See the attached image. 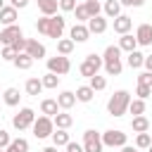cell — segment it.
I'll return each mask as SVG.
<instances>
[{
    "label": "cell",
    "mask_w": 152,
    "mask_h": 152,
    "mask_svg": "<svg viewBox=\"0 0 152 152\" xmlns=\"http://www.w3.org/2000/svg\"><path fill=\"white\" fill-rule=\"evenodd\" d=\"M36 28H38V33L59 40L62 33H64V28H66V19H64L62 14H52V17H45V14H43V17L36 21Z\"/></svg>",
    "instance_id": "obj_1"
},
{
    "label": "cell",
    "mask_w": 152,
    "mask_h": 152,
    "mask_svg": "<svg viewBox=\"0 0 152 152\" xmlns=\"http://www.w3.org/2000/svg\"><path fill=\"white\" fill-rule=\"evenodd\" d=\"M102 66L109 76H119L124 71V64H121V48L119 45H107L104 55H102Z\"/></svg>",
    "instance_id": "obj_2"
},
{
    "label": "cell",
    "mask_w": 152,
    "mask_h": 152,
    "mask_svg": "<svg viewBox=\"0 0 152 152\" xmlns=\"http://www.w3.org/2000/svg\"><path fill=\"white\" fill-rule=\"evenodd\" d=\"M128 102H131V93L128 90H116L107 102V114L109 116H124L128 112Z\"/></svg>",
    "instance_id": "obj_3"
},
{
    "label": "cell",
    "mask_w": 152,
    "mask_h": 152,
    "mask_svg": "<svg viewBox=\"0 0 152 152\" xmlns=\"http://www.w3.org/2000/svg\"><path fill=\"white\" fill-rule=\"evenodd\" d=\"M31 128H33V135L38 138V140H43V138H50L52 135V131H55V124H52V116H38L33 124H31Z\"/></svg>",
    "instance_id": "obj_4"
},
{
    "label": "cell",
    "mask_w": 152,
    "mask_h": 152,
    "mask_svg": "<svg viewBox=\"0 0 152 152\" xmlns=\"http://www.w3.org/2000/svg\"><path fill=\"white\" fill-rule=\"evenodd\" d=\"M102 133H97L95 128H88L83 133V152H102Z\"/></svg>",
    "instance_id": "obj_5"
},
{
    "label": "cell",
    "mask_w": 152,
    "mask_h": 152,
    "mask_svg": "<svg viewBox=\"0 0 152 152\" xmlns=\"http://www.w3.org/2000/svg\"><path fill=\"white\" fill-rule=\"evenodd\" d=\"M100 66H102V57H100V55H95V52H90V55L81 62L78 71H81V76L90 78V76H95V74L100 71Z\"/></svg>",
    "instance_id": "obj_6"
},
{
    "label": "cell",
    "mask_w": 152,
    "mask_h": 152,
    "mask_svg": "<svg viewBox=\"0 0 152 152\" xmlns=\"http://www.w3.org/2000/svg\"><path fill=\"white\" fill-rule=\"evenodd\" d=\"M33 121H36V112H33L31 107H24V109H19V114H14L12 126H14L17 131H26Z\"/></svg>",
    "instance_id": "obj_7"
},
{
    "label": "cell",
    "mask_w": 152,
    "mask_h": 152,
    "mask_svg": "<svg viewBox=\"0 0 152 152\" xmlns=\"http://www.w3.org/2000/svg\"><path fill=\"white\" fill-rule=\"evenodd\" d=\"M69 69H71V62H69L66 55H57V57H50V59H48V71H52V74H57V76L69 74Z\"/></svg>",
    "instance_id": "obj_8"
},
{
    "label": "cell",
    "mask_w": 152,
    "mask_h": 152,
    "mask_svg": "<svg viewBox=\"0 0 152 152\" xmlns=\"http://www.w3.org/2000/svg\"><path fill=\"white\" fill-rule=\"evenodd\" d=\"M102 145L104 147H124L126 145V133L119 128H109L102 133Z\"/></svg>",
    "instance_id": "obj_9"
},
{
    "label": "cell",
    "mask_w": 152,
    "mask_h": 152,
    "mask_svg": "<svg viewBox=\"0 0 152 152\" xmlns=\"http://www.w3.org/2000/svg\"><path fill=\"white\" fill-rule=\"evenodd\" d=\"M24 33H21V28L17 26V24H12V26H5L2 31H0V43H5V45H12L17 38H21Z\"/></svg>",
    "instance_id": "obj_10"
},
{
    "label": "cell",
    "mask_w": 152,
    "mask_h": 152,
    "mask_svg": "<svg viewBox=\"0 0 152 152\" xmlns=\"http://www.w3.org/2000/svg\"><path fill=\"white\" fill-rule=\"evenodd\" d=\"M69 36H71V40H74V43H86V40L90 38V31H88V26H86V24H78V21H76V24L71 26Z\"/></svg>",
    "instance_id": "obj_11"
},
{
    "label": "cell",
    "mask_w": 152,
    "mask_h": 152,
    "mask_svg": "<svg viewBox=\"0 0 152 152\" xmlns=\"http://www.w3.org/2000/svg\"><path fill=\"white\" fill-rule=\"evenodd\" d=\"M24 52L31 55L33 59H43V57H45V45L31 38V40H26V50H24Z\"/></svg>",
    "instance_id": "obj_12"
},
{
    "label": "cell",
    "mask_w": 152,
    "mask_h": 152,
    "mask_svg": "<svg viewBox=\"0 0 152 152\" xmlns=\"http://www.w3.org/2000/svg\"><path fill=\"white\" fill-rule=\"evenodd\" d=\"M135 40H138V45H152V26L140 24L138 31H135Z\"/></svg>",
    "instance_id": "obj_13"
},
{
    "label": "cell",
    "mask_w": 152,
    "mask_h": 152,
    "mask_svg": "<svg viewBox=\"0 0 152 152\" xmlns=\"http://www.w3.org/2000/svg\"><path fill=\"white\" fill-rule=\"evenodd\" d=\"M86 26H88L90 33H104V31H107V19H104L102 14H97V17H90Z\"/></svg>",
    "instance_id": "obj_14"
},
{
    "label": "cell",
    "mask_w": 152,
    "mask_h": 152,
    "mask_svg": "<svg viewBox=\"0 0 152 152\" xmlns=\"http://www.w3.org/2000/svg\"><path fill=\"white\" fill-rule=\"evenodd\" d=\"M133 28V19L131 17H126V14H119V17H114V31L121 36V33H128Z\"/></svg>",
    "instance_id": "obj_15"
},
{
    "label": "cell",
    "mask_w": 152,
    "mask_h": 152,
    "mask_svg": "<svg viewBox=\"0 0 152 152\" xmlns=\"http://www.w3.org/2000/svg\"><path fill=\"white\" fill-rule=\"evenodd\" d=\"M57 104H59V109H71V107L76 104V95H74L71 90H62V93L57 95Z\"/></svg>",
    "instance_id": "obj_16"
},
{
    "label": "cell",
    "mask_w": 152,
    "mask_h": 152,
    "mask_svg": "<svg viewBox=\"0 0 152 152\" xmlns=\"http://www.w3.org/2000/svg\"><path fill=\"white\" fill-rule=\"evenodd\" d=\"M17 21V7H12V5H5L2 10H0V24H5V26H12Z\"/></svg>",
    "instance_id": "obj_17"
},
{
    "label": "cell",
    "mask_w": 152,
    "mask_h": 152,
    "mask_svg": "<svg viewBox=\"0 0 152 152\" xmlns=\"http://www.w3.org/2000/svg\"><path fill=\"white\" fill-rule=\"evenodd\" d=\"M33 62H36V59H33L31 55H26V52H17V57H14V62H12V64H14L17 69L26 71V69H31V66H33Z\"/></svg>",
    "instance_id": "obj_18"
},
{
    "label": "cell",
    "mask_w": 152,
    "mask_h": 152,
    "mask_svg": "<svg viewBox=\"0 0 152 152\" xmlns=\"http://www.w3.org/2000/svg\"><path fill=\"white\" fill-rule=\"evenodd\" d=\"M59 112V104H57V100H52V97H45L43 102H40V114H45V116H55Z\"/></svg>",
    "instance_id": "obj_19"
},
{
    "label": "cell",
    "mask_w": 152,
    "mask_h": 152,
    "mask_svg": "<svg viewBox=\"0 0 152 152\" xmlns=\"http://www.w3.org/2000/svg\"><path fill=\"white\" fill-rule=\"evenodd\" d=\"M131 128H133L135 133H145V131H150V121H147V116H145V114L133 116V119H131Z\"/></svg>",
    "instance_id": "obj_20"
},
{
    "label": "cell",
    "mask_w": 152,
    "mask_h": 152,
    "mask_svg": "<svg viewBox=\"0 0 152 152\" xmlns=\"http://www.w3.org/2000/svg\"><path fill=\"white\" fill-rule=\"evenodd\" d=\"M57 7H59V0H38V10H40L45 17L57 14Z\"/></svg>",
    "instance_id": "obj_21"
},
{
    "label": "cell",
    "mask_w": 152,
    "mask_h": 152,
    "mask_svg": "<svg viewBox=\"0 0 152 152\" xmlns=\"http://www.w3.org/2000/svg\"><path fill=\"white\" fill-rule=\"evenodd\" d=\"M119 48H121V50H126V52H133V50L138 48L135 36H131V33H121V38H119Z\"/></svg>",
    "instance_id": "obj_22"
},
{
    "label": "cell",
    "mask_w": 152,
    "mask_h": 152,
    "mask_svg": "<svg viewBox=\"0 0 152 152\" xmlns=\"http://www.w3.org/2000/svg\"><path fill=\"white\" fill-rule=\"evenodd\" d=\"M2 100H5V104H7V107H17V104H19V100H21L19 88H7V90L2 93Z\"/></svg>",
    "instance_id": "obj_23"
},
{
    "label": "cell",
    "mask_w": 152,
    "mask_h": 152,
    "mask_svg": "<svg viewBox=\"0 0 152 152\" xmlns=\"http://www.w3.org/2000/svg\"><path fill=\"white\" fill-rule=\"evenodd\" d=\"M52 124H55L57 128H69V126L74 124V116L66 114V112H57V114L52 116Z\"/></svg>",
    "instance_id": "obj_24"
},
{
    "label": "cell",
    "mask_w": 152,
    "mask_h": 152,
    "mask_svg": "<svg viewBox=\"0 0 152 152\" xmlns=\"http://www.w3.org/2000/svg\"><path fill=\"white\" fill-rule=\"evenodd\" d=\"M5 152H28V140L26 138H14V140H10Z\"/></svg>",
    "instance_id": "obj_25"
},
{
    "label": "cell",
    "mask_w": 152,
    "mask_h": 152,
    "mask_svg": "<svg viewBox=\"0 0 152 152\" xmlns=\"http://www.w3.org/2000/svg\"><path fill=\"white\" fill-rule=\"evenodd\" d=\"M69 140H71V138H69L66 128H57V131H52V145H55V147H64Z\"/></svg>",
    "instance_id": "obj_26"
},
{
    "label": "cell",
    "mask_w": 152,
    "mask_h": 152,
    "mask_svg": "<svg viewBox=\"0 0 152 152\" xmlns=\"http://www.w3.org/2000/svg\"><path fill=\"white\" fill-rule=\"evenodd\" d=\"M74 95H76V100H78V102H90V100H93V95H95V90H93L90 86H78Z\"/></svg>",
    "instance_id": "obj_27"
},
{
    "label": "cell",
    "mask_w": 152,
    "mask_h": 152,
    "mask_svg": "<svg viewBox=\"0 0 152 152\" xmlns=\"http://www.w3.org/2000/svg\"><path fill=\"white\" fill-rule=\"evenodd\" d=\"M104 14H107L109 19L119 17V14H121V2H119V0H107V2H104Z\"/></svg>",
    "instance_id": "obj_28"
},
{
    "label": "cell",
    "mask_w": 152,
    "mask_h": 152,
    "mask_svg": "<svg viewBox=\"0 0 152 152\" xmlns=\"http://www.w3.org/2000/svg\"><path fill=\"white\" fill-rule=\"evenodd\" d=\"M74 45H76V43H74L71 38H59V40H57V55H66V57H69L71 50H74Z\"/></svg>",
    "instance_id": "obj_29"
},
{
    "label": "cell",
    "mask_w": 152,
    "mask_h": 152,
    "mask_svg": "<svg viewBox=\"0 0 152 152\" xmlns=\"http://www.w3.org/2000/svg\"><path fill=\"white\" fill-rule=\"evenodd\" d=\"M142 59H145V55H142V52H138V50H133V52H128L126 64H128L131 69H140V66H142Z\"/></svg>",
    "instance_id": "obj_30"
},
{
    "label": "cell",
    "mask_w": 152,
    "mask_h": 152,
    "mask_svg": "<svg viewBox=\"0 0 152 152\" xmlns=\"http://www.w3.org/2000/svg\"><path fill=\"white\" fill-rule=\"evenodd\" d=\"M24 88H26V95H40V93H43V83H40V78H36V76L28 78Z\"/></svg>",
    "instance_id": "obj_31"
},
{
    "label": "cell",
    "mask_w": 152,
    "mask_h": 152,
    "mask_svg": "<svg viewBox=\"0 0 152 152\" xmlns=\"http://www.w3.org/2000/svg\"><path fill=\"white\" fill-rule=\"evenodd\" d=\"M145 109H147V104H145V100H140V97H135V100H131V102H128V112H131L133 116L145 114Z\"/></svg>",
    "instance_id": "obj_32"
},
{
    "label": "cell",
    "mask_w": 152,
    "mask_h": 152,
    "mask_svg": "<svg viewBox=\"0 0 152 152\" xmlns=\"http://www.w3.org/2000/svg\"><path fill=\"white\" fill-rule=\"evenodd\" d=\"M40 83H43V88H57V86H59V76L52 74V71H48V74L40 78Z\"/></svg>",
    "instance_id": "obj_33"
},
{
    "label": "cell",
    "mask_w": 152,
    "mask_h": 152,
    "mask_svg": "<svg viewBox=\"0 0 152 152\" xmlns=\"http://www.w3.org/2000/svg\"><path fill=\"white\" fill-rule=\"evenodd\" d=\"M93 90H104L107 88V78L104 76H100V74H95V76H90V83H88Z\"/></svg>",
    "instance_id": "obj_34"
},
{
    "label": "cell",
    "mask_w": 152,
    "mask_h": 152,
    "mask_svg": "<svg viewBox=\"0 0 152 152\" xmlns=\"http://www.w3.org/2000/svg\"><path fill=\"white\" fill-rule=\"evenodd\" d=\"M150 142H152V138H150L147 131H145V133H138V138H135V147H138V150H147Z\"/></svg>",
    "instance_id": "obj_35"
},
{
    "label": "cell",
    "mask_w": 152,
    "mask_h": 152,
    "mask_svg": "<svg viewBox=\"0 0 152 152\" xmlns=\"http://www.w3.org/2000/svg\"><path fill=\"white\" fill-rule=\"evenodd\" d=\"M83 5H86V10H88V17H97V14H100V10H102L97 0H86Z\"/></svg>",
    "instance_id": "obj_36"
},
{
    "label": "cell",
    "mask_w": 152,
    "mask_h": 152,
    "mask_svg": "<svg viewBox=\"0 0 152 152\" xmlns=\"http://www.w3.org/2000/svg\"><path fill=\"white\" fill-rule=\"evenodd\" d=\"M74 14H76V21H78V24H83V21H88V19H90V17H88L86 5H76V7H74Z\"/></svg>",
    "instance_id": "obj_37"
},
{
    "label": "cell",
    "mask_w": 152,
    "mask_h": 152,
    "mask_svg": "<svg viewBox=\"0 0 152 152\" xmlns=\"http://www.w3.org/2000/svg\"><path fill=\"white\" fill-rule=\"evenodd\" d=\"M0 57H2L5 62H14L17 52H14V48H12V45H5V48H2V52H0Z\"/></svg>",
    "instance_id": "obj_38"
},
{
    "label": "cell",
    "mask_w": 152,
    "mask_h": 152,
    "mask_svg": "<svg viewBox=\"0 0 152 152\" xmlns=\"http://www.w3.org/2000/svg\"><path fill=\"white\" fill-rule=\"evenodd\" d=\"M150 93H152V86H142V83H138V90H135V95H138L140 100H147V97H150Z\"/></svg>",
    "instance_id": "obj_39"
},
{
    "label": "cell",
    "mask_w": 152,
    "mask_h": 152,
    "mask_svg": "<svg viewBox=\"0 0 152 152\" xmlns=\"http://www.w3.org/2000/svg\"><path fill=\"white\" fill-rule=\"evenodd\" d=\"M76 7V0H59V10L62 12H74Z\"/></svg>",
    "instance_id": "obj_40"
},
{
    "label": "cell",
    "mask_w": 152,
    "mask_h": 152,
    "mask_svg": "<svg viewBox=\"0 0 152 152\" xmlns=\"http://www.w3.org/2000/svg\"><path fill=\"white\" fill-rule=\"evenodd\" d=\"M12 48H14V52H24V50H26V38H24V36L17 38V40L12 43Z\"/></svg>",
    "instance_id": "obj_41"
},
{
    "label": "cell",
    "mask_w": 152,
    "mask_h": 152,
    "mask_svg": "<svg viewBox=\"0 0 152 152\" xmlns=\"http://www.w3.org/2000/svg\"><path fill=\"white\" fill-rule=\"evenodd\" d=\"M138 83H142V86H152V71H142V74L138 76Z\"/></svg>",
    "instance_id": "obj_42"
},
{
    "label": "cell",
    "mask_w": 152,
    "mask_h": 152,
    "mask_svg": "<svg viewBox=\"0 0 152 152\" xmlns=\"http://www.w3.org/2000/svg\"><path fill=\"white\" fill-rule=\"evenodd\" d=\"M64 147H66V152H83V145H78V142H74V140H69Z\"/></svg>",
    "instance_id": "obj_43"
},
{
    "label": "cell",
    "mask_w": 152,
    "mask_h": 152,
    "mask_svg": "<svg viewBox=\"0 0 152 152\" xmlns=\"http://www.w3.org/2000/svg\"><path fill=\"white\" fill-rule=\"evenodd\" d=\"M10 140H12V138H10V133H7L5 128H0V147H7V145H10Z\"/></svg>",
    "instance_id": "obj_44"
},
{
    "label": "cell",
    "mask_w": 152,
    "mask_h": 152,
    "mask_svg": "<svg viewBox=\"0 0 152 152\" xmlns=\"http://www.w3.org/2000/svg\"><path fill=\"white\" fill-rule=\"evenodd\" d=\"M121 5H126V7H142L145 5V0H119Z\"/></svg>",
    "instance_id": "obj_45"
},
{
    "label": "cell",
    "mask_w": 152,
    "mask_h": 152,
    "mask_svg": "<svg viewBox=\"0 0 152 152\" xmlns=\"http://www.w3.org/2000/svg\"><path fill=\"white\" fill-rule=\"evenodd\" d=\"M10 5H12V7H17V10H24V7L28 5V0H10Z\"/></svg>",
    "instance_id": "obj_46"
},
{
    "label": "cell",
    "mask_w": 152,
    "mask_h": 152,
    "mask_svg": "<svg viewBox=\"0 0 152 152\" xmlns=\"http://www.w3.org/2000/svg\"><path fill=\"white\" fill-rule=\"evenodd\" d=\"M142 66H145L147 71H152V55H145V59H142Z\"/></svg>",
    "instance_id": "obj_47"
},
{
    "label": "cell",
    "mask_w": 152,
    "mask_h": 152,
    "mask_svg": "<svg viewBox=\"0 0 152 152\" xmlns=\"http://www.w3.org/2000/svg\"><path fill=\"white\" fill-rule=\"evenodd\" d=\"M121 152H138V150H135V147H131V145H124V147H121Z\"/></svg>",
    "instance_id": "obj_48"
},
{
    "label": "cell",
    "mask_w": 152,
    "mask_h": 152,
    "mask_svg": "<svg viewBox=\"0 0 152 152\" xmlns=\"http://www.w3.org/2000/svg\"><path fill=\"white\" fill-rule=\"evenodd\" d=\"M40 152H57V147L52 145V147H45V150H40Z\"/></svg>",
    "instance_id": "obj_49"
},
{
    "label": "cell",
    "mask_w": 152,
    "mask_h": 152,
    "mask_svg": "<svg viewBox=\"0 0 152 152\" xmlns=\"http://www.w3.org/2000/svg\"><path fill=\"white\" fill-rule=\"evenodd\" d=\"M2 7H5V0H0V10H2Z\"/></svg>",
    "instance_id": "obj_50"
},
{
    "label": "cell",
    "mask_w": 152,
    "mask_h": 152,
    "mask_svg": "<svg viewBox=\"0 0 152 152\" xmlns=\"http://www.w3.org/2000/svg\"><path fill=\"white\" fill-rule=\"evenodd\" d=\"M147 152H152V142H150V147H147Z\"/></svg>",
    "instance_id": "obj_51"
},
{
    "label": "cell",
    "mask_w": 152,
    "mask_h": 152,
    "mask_svg": "<svg viewBox=\"0 0 152 152\" xmlns=\"http://www.w3.org/2000/svg\"><path fill=\"white\" fill-rule=\"evenodd\" d=\"M0 152H5V147H0Z\"/></svg>",
    "instance_id": "obj_52"
},
{
    "label": "cell",
    "mask_w": 152,
    "mask_h": 152,
    "mask_svg": "<svg viewBox=\"0 0 152 152\" xmlns=\"http://www.w3.org/2000/svg\"><path fill=\"white\" fill-rule=\"evenodd\" d=\"M150 138H152V133H150Z\"/></svg>",
    "instance_id": "obj_53"
},
{
    "label": "cell",
    "mask_w": 152,
    "mask_h": 152,
    "mask_svg": "<svg viewBox=\"0 0 152 152\" xmlns=\"http://www.w3.org/2000/svg\"><path fill=\"white\" fill-rule=\"evenodd\" d=\"M0 97H2V93H0Z\"/></svg>",
    "instance_id": "obj_54"
}]
</instances>
